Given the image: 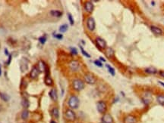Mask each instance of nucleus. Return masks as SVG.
<instances>
[{
  "instance_id": "c756f323",
  "label": "nucleus",
  "mask_w": 164,
  "mask_h": 123,
  "mask_svg": "<svg viewBox=\"0 0 164 123\" xmlns=\"http://www.w3.org/2000/svg\"><path fill=\"white\" fill-rule=\"evenodd\" d=\"M94 64L96 65V66H97L99 67H102V63L100 60H94Z\"/></svg>"
},
{
  "instance_id": "a211bd4d",
  "label": "nucleus",
  "mask_w": 164,
  "mask_h": 123,
  "mask_svg": "<svg viewBox=\"0 0 164 123\" xmlns=\"http://www.w3.org/2000/svg\"><path fill=\"white\" fill-rule=\"evenodd\" d=\"M37 67H38L40 72H43V71H45L46 68V64L44 63L43 61L40 60V61H39L38 66H37Z\"/></svg>"
},
{
  "instance_id": "f257e3e1",
  "label": "nucleus",
  "mask_w": 164,
  "mask_h": 123,
  "mask_svg": "<svg viewBox=\"0 0 164 123\" xmlns=\"http://www.w3.org/2000/svg\"><path fill=\"white\" fill-rule=\"evenodd\" d=\"M79 99L77 96L75 95H71V96L69 97L68 99V107H69L71 110H74V109H77L78 107H79Z\"/></svg>"
},
{
  "instance_id": "6e6552de",
  "label": "nucleus",
  "mask_w": 164,
  "mask_h": 123,
  "mask_svg": "<svg viewBox=\"0 0 164 123\" xmlns=\"http://www.w3.org/2000/svg\"><path fill=\"white\" fill-rule=\"evenodd\" d=\"M84 79H85V82H86L87 84H90V85H94L96 82V78L94 76V75L91 74V73L85 74Z\"/></svg>"
},
{
  "instance_id": "4be33fe9",
  "label": "nucleus",
  "mask_w": 164,
  "mask_h": 123,
  "mask_svg": "<svg viewBox=\"0 0 164 123\" xmlns=\"http://www.w3.org/2000/svg\"><path fill=\"white\" fill-rule=\"evenodd\" d=\"M0 98H1L3 101L8 102L9 101V99H10V97L7 94H5V93H2V92H0Z\"/></svg>"
},
{
  "instance_id": "ea45409f",
  "label": "nucleus",
  "mask_w": 164,
  "mask_h": 123,
  "mask_svg": "<svg viewBox=\"0 0 164 123\" xmlns=\"http://www.w3.org/2000/svg\"><path fill=\"white\" fill-rule=\"evenodd\" d=\"M151 3H152V5H155V4H154V3H155L154 2H153V1H152V2H151Z\"/></svg>"
},
{
  "instance_id": "9b49d317",
  "label": "nucleus",
  "mask_w": 164,
  "mask_h": 123,
  "mask_svg": "<svg viewBox=\"0 0 164 123\" xmlns=\"http://www.w3.org/2000/svg\"><path fill=\"white\" fill-rule=\"evenodd\" d=\"M28 63L29 61L27 60L25 57H23L21 60V63H20V70L21 72H25L27 70V68H28Z\"/></svg>"
},
{
  "instance_id": "5701e85b",
  "label": "nucleus",
  "mask_w": 164,
  "mask_h": 123,
  "mask_svg": "<svg viewBox=\"0 0 164 123\" xmlns=\"http://www.w3.org/2000/svg\"><path fill=\"white\" fill-rule=\"evenodd\" d=\"M21 105H22L23 107H25V108H26V109L29 107L30 104H29V101H28V100H27V97H23V98H22Z\"/></svg>"
},
{
  "instance_id": "aec40b11",
  "label": "nucleus",
  "mask_w": 164,
  "mask_h": 123,
  "mask_svg": "<svg viewBox=\"0 0 164 123\" xmlns=\"http://www.w3.org/2000/svg\"><path fill=\"white\" fill-rule=\"evenodd\" d=\"M52 116L55 119H59V110L57 107H54L52 110Z\"/></svg>"
},
{
  "instance_id": "cd10ccee",
  "label": "nucleus",
  "mask_w": 164,
  "mask_h": 123,
  "mask_svg": "<svg viewBox=\"0 0 164 123\" xmlns=\"http://www.w3.org/2000/svg\"><path fill=\"white\" fill-rule=\"evenodd\" d=\"M46 40H47L46 36H41L39 38V42L41 44H43H43H45V42H46Z\"/></svg>"
},
{
  "instance_id": "2eb2a0df",
  "label": "nucleus",
  "mask_w": 164,
  "mask_h": 123,
  "mask_svg": "<svg viewBox=\"0 0 164 123\" xmlns=\"http://www.w3.org/2000/svg\"><path fill=\"white\" fill-rule=\"evenodd\" d=\"M150 30L156 35H162L163 34V30L156 26H150Z\"/></svg>"
},
{
  "instance_id": "20e7f679",
  "label": "nucleus",
  "mask_w": 164,
  "mask_h": 123,
  "mask_svg": "<svg viewBox=\"0 0 164 123\" xmlns=\"http://www.w3.org/2000/svg\"><path fill=\"white\" fill-rule=\"evenodd\" d=\"M97 110L100 113L105 114V112H107V104L102 101L97 102Z\"/></svg>"
},
{
  "instance_id": "412c9836",
  "label": "nucleus",
  "mask_w": 164,
  "mask_h": 123,
  "mask_svg": "<svg viewBox=\"0 0 164 123\" xmlns=\"http://www.w3.org/2000/svg\"><path fill=\"white\" fill-rule=\"evenodd\" d=\"M156 101L160 105L164 106V95L163 94L157 95V96H156Z\"/></svg>"
},
{
  "instance_id": "7c9ffc66",
  "label": "nucleus",
  "mask_w": 164,
  "mask_h": 123,
  "mask_svg": "<svg viewBox=\"0 0 164 123\" xmlns=\"http://www.w3.org/2000/svg\"><path fill=\"white\" fill-rule=\"evenodd\" d=\"M53 36L55 37V38L56 39H62V38H63V36H62V34H54L53 35Z\"/></svg>"
},
{
  "instance_id": "0eeeda50",
  "label": "nucleus",
  "mask_w": 164,
  "mask_h": 123,
  "mask_svg": "<svg viewBox=\"0 0 164 123\" xmlns=\"http://www.w3.org/2000/svg\"><path fill=\"white\" fill-rule=\"evenodd\" d=\"M96 44H97V45L99 48H100V49L107 48V42H106V41L103 39L100 38V37H97V38L96 39Z\"/></svg>"
},
{
  "instance_id": "ddd939ff",
  "label": "nucleus",
  "mask_w": 164,
  "mask_h": 123,
  "mask_svg": "<svg viewBox=\"0 0 164 123\" xmlns=\"http://www.w3.org/2000/svg\"><path fill=\"white\" fill-rule=\"evenodd\" d=\"M69 67L72 71H77L79 68V63L77 60H72L69 63Z\"/></svg>"
},
{
  "instance_id": "c85d7f7f",
  "label": "nucleus",
  "mask_w": 164,
  "mask_h": 123,
  "mask_svg": "<svg viewBox=\"0 0 164 123\" xmlns=\"http://www.w3.org/2000/svg\"><path fill=\"white\" fill-rule=\"evenodd\" d=\"M68 20H69V22H70V24L71 25H74V19L72 18V15H71L70 13L68 14Z\"/></svg>"
},
{
  "instance_id": "dca6fc26",
  "label": "nucleus",
  "mask_w": 164,
  "mask_h": 123,
  "mask_svg": "<svg viewBox=\"0 0 164 123\" xmlns=\"http://www.w3.org/2000/svg\"><path fill=\"white\" fill-rule=\"evenodd\" d=\"M50 15L53 17H56V18H60L62 15V12L58 11V10H52V11H50Z\"/></svg>"
},
{
  "instance_id": "1a4fd4ad",
  "label": "nucleus",
  "mask_w": 164,
  "mask_h": 123,
  "mask_svg": "<svg viewBox=\"0 0 164 123\" xmlns=\"http://www.w3.org/2000/svg\"><path fill=\"white\" fill-rule=\"evenodd\" d=\"M102 123H113V119L112 116L109 113H105L102 117Z\"/></svg>"
},
{
  "instance_id": "39448f33",
  "label": "nucleus",
  "mask_w": 164,
  "mask_h": 123,
  "mask_svg": "<svg viewBox=\"0 0 164 123\" xmlns=\"http://www.w3.org/2000/svg\"><path fill=\"white\" fill-rule=\"evenodd\" d=\"M87 29L90 30V31H94L95 30L96 23H95L94 19L92 18V17H90V18L87 20Z\"/></svg>"
},
{
  "instance_id": "7ed1b4c3",
  "label": "nucleus",
  "mask_w": 164,
  "mask_h": 123,
  "mask_svg": "<svg viewBox=\"0 0 164 123\" xmlns=\"http://www.w3.org/2000/svg\"><path fill=\"white\" fill-rule=\"evenodd\" d=\"M65 117L68 121L74 122L76 119V114L71 109H68L65 112Z\"/></svg>"
},
{
  "instance_id": "4468645a",
  "label": "nucleus",
  "mask_w": 164,
  "mask_h": 123,
  "mask_svg": "<svg viewBox=\"0 0 164 123\" xmlns=\"http://www.w3.org/2000/svg\"><path fill=\"white\" fill-rule=\"evenodd\" d=\"M49 94L50 98L52 99L53 101H56L58 100V94H57V91H56V88H53V89H51Z\"/></svg>"
},
{
  "instance_id": "72a5a7b5",
  "label": "nucleus",
  "mask_w": 164,
  "mask_h": 123,
  "mask_svg": "<svg viewBox=\"0 0 164 123\" xmlns=\"http://www.w3.org/2000/svg\"><path fill=\"white\" fill-rule=\"evenodd\" d=\"M160 75L162 77H164V71H160Z\"/></svg>"
},
{
  "instance_id": "f8f14e48",
  "label": "nucleus",
  "mask_w": 164,
  "mask_h": 123,
  "mask_svg": "<svg viewBox=\"0 0 164 123\" xmlns=\"http://www.w3.org/2000/svg\"><path fill=\"white\" fill-rule=\"evenodd\" d=\"M40 73L39 69H38V67H33L32 68V70L31 71H30V77H31L32 78H36L37 76H39V73Z\"/></svg>"
},
{
  "instance_id": "f3484780",
  "label": "nucleus",
  "mask_w": 164,
  "mask_h": 123,
  "mask_svg": "<svg viewBox=\"0 0 164 123\" xmlns=\"http://www.w3.org/2000/svg\"><path fill=\"white\" fill-rule=\"evenodd\" d=\"M144 72L147 73H148V74H155V73H157V70L154 67H150L146 68V69L144 70Z\"/></svg>"
},
{
  "instance_id": "58836bf2",
  "label": "nucleus",
  "mask_w": 164,
  "mask_h": 123,
  "mask_svg": "<svg viewBox=\"0 0 164 123\" xmlns=\"http://www.w3.org/2000/svg\"><path fill=\"white\" fill-rule=\"evenodd\" d=\"M50 123H56V122H55V121H53V120H52V121H51L50 122Z\"/></svg>"
},
{
  "instance_id": "e433bc0d",
  "label": "nucleus",
  "mask_w": 164,
  "mask_h": 123,
  "mask_svg": "<svg viewBox=\"0 0 164 123\" xmlns=\"http://www.w3.org/2000/svg\"><path fill=\"white\" fill-rule=\"evenodd\" d=\"M159 83H160V85H161L162 86H163V87H164V82H160H160H159Z\"/></svg>"
},
{
  "instance_id": "c9c22d12",
  "label": "nucleus",
  "mask_w": 164,
  "mask_h": 123,
  "mask_svg": "<svg viewBox=\"0 0 164 123\" xmlns=\"http://www.w3.org/2000/svg\"><path fill=\"white\" fill-rule=\"evenodd\" d=\"M100 60H102V61H103V62H106V60H105L102 57H100Z\"/></svg>"
},
{
  "instance_id": "393cba45",
  "label": "nucleus",
  "mask_w": 164,
  "mask_h": 123,
  "mask_svg": "<svg viewBox=\"0 0 164 123\" xmlns=\"http://www.w3.org/2000/svg\"><path fill=\"white\" fill-rule=\"evenodd\" d=\"M68 26L67 24H62L59 27V32L60 33H66L68 30Z\"/></svg>"
},
{
  "instance_id": "f03ea898",
  "label": "nucleus",
  "mask_w": 164,
  "mask_h": 123,
  "mask_svg": "<svg viewBox=\"0 0 164 123\" xmlns=\"http://www.w3.org/2000/svg\"><path fill=\"white\" fill-rule=\"evenodd\" d=\"M72 86L73 88L75 91H80L82 89H84V82L79 79V78H77V79H74L72 82Z\"/></svg>"
},
{
  "instance_id": "473e14b6",
  "label": "nucleus",
  "mask_w": 164,
  "mask_h": 123,
  "mask_svg": "<svg viewBox=\"0 0 164 123\" xmlns=\"http://www.w3.org/2000/svg\"><path fill=\"white\" fill-rule=\"evenodd\" d=\"M11 61H12V55H11V54H9V55H8V61H7V64L9 65L10 63H11Z\"/></svg>"
},
{
  "instance_id": "bb28decb",
  "label": "nucleus",
  "mask_w": 164,
  "mask_h": 123,
  "mask_svg": "<svg viewBox=\"0 0 164 123\" xmlns=\"http://www.w3.org/2000/svg\"><path fill=\"white\" fill-rule=\"evenodd\" d=\"M80 48H81V51L82 54H83L85 57H88V58H90V54H89L86 52V51H85V50L83 48V47H82L81 45H80Z\"/></svg>"
},
{
  "instance_id": "9d476101",
  "label": "nucleus",
  "mask_w": 164,
  "mask_h": 123,
  "mask_svg": "<svg viewBox=\"0 0 164 123\" xmlns=\"http://www.w3.org/2000/svg\"><path fill=\"white\" fill-rule=\"evenodd\" d=\"M94 4L92 2L90 1H87L84 3V9L86 10V11L88 13H91L92 11H94Z\"/></svg>"
},
{
  "instance_id": "f704fd0d",
  "label": "nucleus",
  "mask_w": 164,
  "mask_h": 123,
  "mask_svg": "<svg viewBox=\"0 0 164 123\" xmlns=\"http://www.w3.org/2000/svg\"><path fill=\"white\" fill-rule=\"evenodd\" d=\"M5 54H6V55H9L8 52V49H7V48H5Z\"/></svg>"
},
{
  "instance_id": "4c0bfd02",
  "label": "nucleus",
  "mask_w": 164,
  "mask_h": 123,
  "mask_svg": "<svg viewBox=\"0 0 164 123\" xmlns=\"http://www.w3.org/2000/svg\"><path fill=\"white\" fill-rule=\"evenodd\" d=\"M2 75V69H1V66H0V76H1Z\"/></svg>"
},
{
  "instance_id": "a19ab883",
  "label": "nucleus",
  "mask_w": 164,
  "mask_h": 123,
  "mask_svg": "<svg viewBox=\"0 0 164 123\" xmlns=\"http://www.w3.org/2000/svg\"></svg>"
},
{
  "instance_id": "6ab92c4d",
  "label": "nucleus",
  "mask_w": 164,
  "mask_h": 123,
  "mask_svg": "<svg viewBox=\"0 0 164 123\" xmlns=\"http://www.w3.org/2000/svg\"><path fill=\"white\" fill-rule=\"evenodd\" d=\"M106 54L107 56L109 58H111L114 56V50L112 48H107V51H106Z\"/></svg>"
},
{
  "instance_id": "423d86ee",
  "label": "nucleus",
  "mask_w": 164,
  "mask_h": 123,
  "mask_svg": "<svg viewBox=\"0 0 164 123\" xmlns=\"http://www.w3.org/2000/svg\"><path fill=\"white\" fill-rule=\"evenodd\" d=\"M123 122L124 123H137L138 122V119L136 116L133 115H127L123 119Z\"/></svg>"
},
{
  "instance_id": "a878e982",
  "label": "nucleus",
  "mask_w": 164,
  "mask_h": 123,
  "mask_svg": "<svg viewBox=\"0 0 164 123\" xmlns=\"http://www.w3.org/2000/svg\"><path fill=\"white\" fill-rule=\"evenodd\" d=\"M28 115H29V112L27 111V110L22 111V112H21V118H22V119H24V120L27 119V117H28Z\"/></svg>"
},
{
  "instance_id": "b1692460",
  "label": "nucleus",
  "mask_w": 164,
  "mask_h": 123,
  "mask_svg": "<svg viewBox=\"0 0 164 123\" xmlns=\"http://www.w3.org/2000/svg\"><path fill=\"white\" fill-rule=\"evenodd\" d=\"M107 69H108L109 73H110L112 76H114L115 74V69H114V68L112 67L110 65H109V64H107Z\"/></svg>"
},
{
  "instance_id": "2f4dec72",
  "label": "nucleus",
  "mask_w": 164,
  "mask_h": 123,
  "mask_svg": "<svg viewBox=\"0 0 164 123\" xmlns=\"http://www.w3.org/2000/svg\"><path fill=\"white\" fill-rule=\"evenodd\" d=\"M71 53L73 55H76V54H78V50L75 48H71Z\"/></svg>"
}]
</instances>
